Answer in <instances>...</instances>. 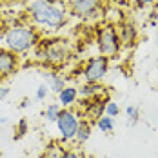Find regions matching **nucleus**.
<instances>
[{
    "mask_svg": "<svg viewBox=\"0 0 158 158\" xmlns=\"http://www.w3.org/2000/svg\"><path fill=\"white\" fill-rule=\"evenodd\" d=\"M27 15L33 26L44 31H58L69 22V9L60 0H27Z\"/></svg>",
    "mask_w": 158,
    "mask_h": 158,
    "instance_id": "1",
    "label": "nucleus"
},
{
    "mask_svg": "<svg viewBox=\"0 0 158 158\" xmlns=\"http://www.w3.org/2000/svg\"><path fill=\"white\" fill-rule=\"evenodd\" d=\"M0 42L6 49L13 51L16 55H24L38 46L40 33L33 24L18 22V24H13L4 29V33L0 35Z\"/></svg>",
    "mask_w": 158,
    "mask_h": 158,
    "instance_id": "2",
    "label": "nucleus"
},
{
    "mask_svg": "<svg viewBox=\"0 0 158 158\" xmlns=\"http://www.w3.org/2000/svg\"><path fill=\"white\" fill-rule=\"evenodd\" d=\"M35 51L36 58L49 67H60L71 58V46L62 38H40Z\"/></svg>",
    "mask_w": 158,
    "mask_h": 158,
    "instance_id": "3",
    "label": "nucleus"
},
{
    "mask_svg": "<svg viewBox=\"0 0 158 158\" xmlns=\"http://www.w3.org/2000/svg\"><path fill=\"white\" fill-rule=\"evenodd\" d=\"M96 48H98V51H100L102 56H107L109 60L114 58V56L120 53L122 42H120L116 26L106 24V26H102V27L96 31Z\"/></svg>",
    "mask_w": 158,
    "mask_h": 158,
    "instance_id": "4",
    "label": "nucleus"
},
{
    "mask_svg": "<svg viewBox=\"0 0 158 158\" xmlns=\"http://www.w3.org/2000/svg\"><path fill=\"white\" fill-rule=\"evenodd\" d=\"M80 113L71 107H62L58 118H56V129L60 133V138L62 142H71L75 140L77 136V131H78V126H80Z\"/></svg>",
    "mask_w": 158,
    "mask_h": 158,
    "instance_id": "5",
    "label": "nucleus"
},
{
    "mask_svg": "<svg viewBox=\"0 0 158 158\" xmlns=\"http://www.w3.org/2000/svg\"><path fill=\"white\" fill-rule=\"evenodd\" d=\"M107 71H109V58L102 56V55H96V56H91L84 64L82 78H84V82H89V84L100 82L102 78H106Z\"/></svg>",
    "mask_w": 158,
    "mask_h": 158,
    "instance_id": "6",
    "label": "nucleus"
},
{
    "mask_svg": "<svg viewBox=\"0 0 158 158\" xmlns=\"http://www.w3.org/2000/svg\"><path fill=\"white\" fill-rule=\"evenodd\" d=\"M107 96L102 98V96H96V98H91V100H82L78 98L77 102V107H80V116H84L87 122L95 124L96 120L106 114V104H107Z\"/></svg>",
    "mask_w": 158,
    "mask_h": 158,
    "instance_id": "7",
    "label": "nucleus"
},
{
    "mask_svg": "<svg viewBox=\"0 0 158 158\" xmlns=\"http://www.w3.org/2000/svg\"><path fill=\"white\" fill-rule=\"evenodd\" d=\"M67 9L78 18H93L102 9V0H67Z\"/></svg>",
    "mask_w": 158,
    "mask_h": 158,
    "instance_id": "8",
    "label": "nucleus"
},
{
    "mask_svg": "<svg viewBox=\"0 0 158 158\" xmlns=\"http://www.w3.org/2000/svg\"><path fill=\"white\" fill-rule=\"evenodd\" d=\"M18 67H20L18 55L6 48H0V80L9 78L11 75H15Z\"/></svg>",
    "mask_w": 158,
    "mask_h": 158,
    "instance_id": "9",
    "label": "nucleus"
},
{
    "mask_svg": "<svg viewBox=\"0 0 158 158\" xmlns=\"http://www.w3.org/2000/svg\"><path fill=\"white\" fill-rule=\"evenodd\" d=\"M104 93H106V89L100 82H93V84L84 82L82 85H78V98H82V100H91L96 96H102Z\"/></svg>",
    "mask_w": 158,
    "mask_h": 158,
    "instance_id": "10",
    "label": "nucleus"
},
{
    "mask_svg": "<svg viewBox=\"0 0 158 158\" xmlns=\"http://www.w3.org/2000/svg\"><path fill=\"white\" fill-rule=\"evenodd\" d=\"M56 96H58V104H60L62 107H75L77 102H78V87H75V85H65Z\"/></svg>",
    "mask_w": 158,
    "mask_h": 158,
    "instance_id": "11",
    "label": "nucleus"
},
{
    "mask_svg": "<svg viewBox=\"0 0 158 158\" xmlns=\"http://www.w3.org/2000/svg\"><path fill=\"white\" fill-rule=\"evenodd\" d=\"M46 77H48V87H49V91H53L55 95H58L64 87L67 85V80H65V77H64L62 73H58V71H48V73H46Z\"/></svg>",
    "mask_w": 158,
    "mask_h": 158,
    "instance_id": "12",
    "label": "nucleus"
},
{
    "mask_svg": "<svg viewBox=\"0 0 158 158\" xmlns=\"http://www.w3.org/2000/svg\"><path fill=\"white\" fill-rule=\"evenodd\" d=\"M118 29V36H120V42H122V46H133L135 42H136V29L131 26V24H126V26H120V27H116Z\"/></svg>",
    "mask_w": 158,
    "mask_h": 158,
    "instance_id": "13",
    "label": "nucleus"
},
{
    "mask_svg": "<svg viewBox=\"0 0 158 158\" xmlns=\"http://www.w3.org/2000/svg\"><path fill=\"white\" fill-rule=\"evenodd\" d=\"M91 133H93V124H91V122H87L85 118H82V120H80V126H78V131H77L75 140H77L78 143H85L89 138H91Z\"/></svg>",
    "mask_w": 158,
    "mask_h": 158,
    "instance_id": "14",
    "label": "nucleus"
},
{
    "mask_svg": "<svg viewBox=\"0 0 158 158\" xmlns=\"http://www.w3.org/2000/svg\"><path fill=\"white\" fill-rule=\"evenodd\" d=\"M60 111H62V106H60L58 102H51V104L46 106V109H44V118H46L48 122H56Z\"/></svg>",
    "mask_w": 158,
    "mask_h": 158,
    "instance_id": "15",
    "label": "nucleus"
},
{
    "mask_svg": "<svg viewBox=\"0 0 158 158\" xmlns=\"http://www.w3.org/2000/svg\"><path fill=\"white\" fill-rule=\"evenodd\" d=\"M95 124L102 133H107V135H109V133H113V129H114V118H111L107 114H102Z\"/></svg>",
    "mask_w": 158,
    "mask_h": 158,
    "instance_id": "16",
    "label": "nucleus"
},
{
    "mask_svg": "<svg viewBox=\"0 0 158 158\" xmlns=\"http://www.w3.org/2000/svg\"><path fill=\"white\" fill-rule=\"evenodd\" d=\"M29 131V126H27V120L26 118H20L18 124H16V133H15V140H20L26 133Z\"/></svg>",
    "mask_w": 158,
    "mask_h": 158,
    "instance_id": "17",
    "label": "nucleus"
},
{
    "mask_svg": "<svg viewBox=\"0 0 158 158\" xmlns=\"http://www.w3.org/2000/svg\"><path fill=\"white\" fill-rule=\"evenodd\" d=\"M126 114H127V122H129L131 126H135V124L138 122L140 113H138V109H136L135 106H127V107H126Z\"/></svg>",
    "mask_w": 158,
    "mask_h": 158,
    "instance_id": "18",
    "label": "nucleus"
},
{
    "mask_svg": "<svg viewBox=\"0 0 158 158\" xmlns=\"http://www.w3.org/2000/svg\"><path fill=\"white\" fill-rule=\"evenodd\" d=\"M106 114L111 116V118L118 116V114H120V107H118V104L113 102V100H107V104H106Z\"/></svg>",
    "mask_w": 158,
    "mask_h": 158,
    "instance_id": "19",
    "label": "nucleus"
},
{
    "mask_svg": "<svg viewBox=\"0 0 158 158\" xmlns=\"http://www.w3.org/2000/svg\"><path fill=\"white\" fill-rule=\"evenodd\" d=\"M49 95V87L48 84H40L38 87H36V93H35V98L38 100V102H42V100H46Z\"/></svg>",
    "mask_w": 158,
    "mask_h": 158,
    "instance_id": "20",
    "label": "nucleus"
},
{
    "mask_svg": "<svg viewBox=\"0 0 158 158\" xmlns=\"http://www.w3.org/2000/svg\"><path fill=\"white\" fill-rule=\"evenodd\" d=\"M58 158H82V156H80L75 149H64L62 153L58 155Z\"/></svg>",
    "mask_w": 158,
    "mask_h": 158,
    "instance_id": "21",
    "label": "nucleus"
},
{
    "mask_svg": "<svg viewBox=\"0 0 158 158\" xmlns=\"http://www.w3.org/2000/svg\"><path fill=\"white\" fill-rule=\"evenodd\" d=\"M9 93H11V89H9L6 84H0V102H4V100L9 96Z\"/></svg>",
    "mask_w": 158,
    "mask_h": 158,
    "instance_id": "22",
    "label": "nucleus"
},
{
    "mask_svg": "<svg viewBox=\"0 0 158 158\" xmlns=\"http://www.w3.org/2000/svg\"><path fill=\"white\" fill-rule=\"evenodd\" d=\"M27 106H31V102H29V98H24V100H22V104H20V107L24 109V107H27Z\"/></svg>",
    "mask_w": 158,
    "mask_h": 158,
    "instance_id": "23",
    "label": "nucleus"
},
{
    "mask_svg": "<svg viewBox=\"0 0 158 158\" xmlns=\"http://www.w3.org/2000/svg\"><path fill=\"white\" fill-rule=\"evenodd\" d=\"M156 0H140V4H143V6H149V4H155Z\"/></svg>",
    "mask_w": 158,
    "mask_h": 158,
    "instance_id": "24",
    "label": "nucleus"
},
{
    "mask_svg": "<svg viewBox=\"0 0 158 158\" xmlns=\"http://www.w3.org/2000/svg\"><path fill=\"white\" fill-rule=\"evenodd\" d=\"M42 158H48V156H44V155H42Z\"/></svg>",
    "mask_w": 158,
    "mask_h": 158,
    "instance_id": "25",
    "label": "nucleus"
},
{
    "mask_svg": "<svg viewBox=\"0 0 158 158\" xmlns=\"http://www.w3.org/2000/svg\"><path fill=\"white\" fill-rule=\"evenodd\" d=\"M0 156H2V155H0Z\"/></svg>",
    "mask_w": 158,
    "mask_h": 158,
    "instance_id": "26",
    "label": "nucleus"
},
{
    "mask_svg": "<svg viewBox=\"0 0 158 158\" xmlns=\"http://www.w3.org/2000/svg\"><path fill=\"white\" fill-rule=\"evenodd\" d=\"M0 158H2V156H0Z\"/></svg>",
    "mask_w": 158,
    "mask_h": 158,
    "instance_id": "27",
    "label": "nucleus"
}]
</instances>
